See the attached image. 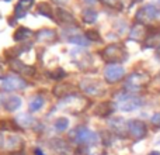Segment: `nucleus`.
<instances>
[{"label":"nucleus","mask_w":160,"mask_h":155,"mask_svg":"<svg viewBox=\"0 0 160 155\" xmlns=\"http://www.w3.org/2000/svg\"><path fill=\"white\" fill-rule=\"evenodd\" d=\"M70 138L73 142H76L78 145L86 147V145H94L98 144L100 137L96 131L90 130L87 127H78L70 133Z\"/></svg>","instance_id":"obj_1"},{"label":"nucleus","mask_w":160,"mask_h":155,"mask_svg":"<svg viewBox=\"0 0 160 155\" xmlns=\"http://www.w3.org/2000/svg\"><path fill=\"white\" fill-rule=\"evenodd\" d=\"M149 80H150V76L148 75V73L133 72L127 76L124 88H125V90H127V93L136 94L141 90H143V88L149 83Z\"/></svg>","instance_id":"obj_2"},{"label":"nucleus","mask_w":160,"mask_h":155,"mask_svg":"<svg viewBox=\"0 0 160 155\" xmlns=\"http://www.w3.org/2000/svg\"><path fill=\"white\" fill-rule=\"evenodd\" d=\"M101 56L108 65H117L127 59V50L121 44H110L102 50Z\"/></svg>","instance_id":"obj_3"},{"label":"nucleus","mask_w":160,"mask_h":155,"mask_svg":"<svg viewBox=\"0 0 160 155\" xmlns=\"http://www.w3.org/2000/svg\"><path fill=\"white\" fill-rule=\"evenodd\" d=\"M143 103L145 100L141 96H136V94L132 93H124L117 97V109L121 111H125V113L138 110L143 106Z\"/></svg>","instance_id":"obj_4"},{"label":"nucleus","mask_w":160,"mask_h":155,"mask_svg":"<svg viewBox=\"0 0 160 155\" xmlns=\"http://www.w3.org/2000/svg\"><path fill=\"white\" fill-rule=\"evenodd\" d=\"M79 88L83 93H86L87 96H91V97L102 96V93L105 92L102 83L100 82V80H96V79H83V80H80Z\"/></svg>","instance_id":"obj_5"},{"label":"nucleus","mask_w":160,"mask_h":155,"mask_svg":"<svg viewBox=\"0 0 160 155\" xmlns=\"http://www.w3.org/2000/svg\"><path fill=\"white\" fill-rule=\"evenodd\" d=\"M127 127H128V137L136 140H143L148 136V126L145 124L142 120H128L127 121Z\"/></svg>","instance_id":"obj_6"},{"label":"nucleus","mask_w":160,"mask_h":155,"mask_svg":"<svg viewBox=\"0 0 160 155\" xmlns=\"http://www.w3.org/2000/svg\"><path fill=\"white\" fill-rule=\"evenodd\" d=\"M160 14V10L156 6L153 4H146L143 7H141L135 14V19L139 24H146V23H150L153 21L155 19H158Z\"/></svg>","instance_id":"obj_7"},{"label":"nucleus","mask_w":160,"mask_h":155,"mask_svg":"<svg viewBox=\"0 0 160 155\" xmlns=\"http://www.w3.org/2000/svg\"><path fill=\"white\" fill-rule=\"evenodd\" d=\"M124 75H125V69L121 65H107V68L104 69V79L110 85L119 82L124 78Z\"/></svg>","instance_id":"obj_8"},{"label":"nucleus","mask_w":160,"mask_h":155,"mask_svg":"<svg viewBox=\"0 0 160 155\" xmlns=\"http://www.w3.org/2000/svg\"><path fill=\"white\" fill-rule=\"evenodd\" d=\"M25 80L21 79L18 76H7L2 80V88L6 92H16V90H21L25 88Z\"/></svg>","instance_id":"obj_9"},{"label":"nucleus","mask_w":160,"mask_h":155,"mask_svg":"<svg viewBox=\"0 0 160 155\" xmlns=\"http://www.w3.org/2000/svg\"><path fill=\"white\" fill-rule=\"evenodd\" d=\"M110 124V128L112 131L114 136H118V137H128V127H127V121L121 117H114L108 121Z\"/></svg>","instance_id":"obj_10"},{"label":"nucleus","mask_w":160,"mask_h":155,"mask_svg":"<svg viewBox=\"0 0 160 155\" xmlns=\"http://www.w3.org/2000/svg\"><path fill=\"white\" fill-rule=\"evenodd\" d=\"M55 16H56V23H59L61 25H72V24H76V20H75V16H73L70 11H68L66 8H62V7H58L55 10Z\"/></svg>","instance_id":"obj_11"},{"label":"nucleus","mask_w":160,"mask_h":155,"mask_svg":"<svg viewBox=\"0 0 160 155\" xmlns=\"http://www.w3.org/2000/svg\"><path fill=\"white\" fill-rule=\"evenodd\" d=\"M35 0H18V3L14 7V17L16 19H22L27 16V13L32 8Z\"/></svg>","instance_id":"obj_12"},{"label":"nucleus","mask_w":160,"mask_h":155,"mask_svg":"<svg viewBox=\"0 0 160 155\" xmlns=\"http://www.w3.org/2000/svg\"><path fill=\"white\" fill-rule=\"evenodd\" d=\"M35 38L38 41L47 42V44H52L58 40V34H56L55 30H51V28H42V30H38L35 33Z\"/></svg>","instance_id":"obj_13"},{"label":"nucleus","mask_w":160,"mask_h":155,"mask_svg":"<svg viewBox=\"0 0 160 155\" xmlns=\"http://www.w3.org/2000/svg\"><path fill=\"white\" fill-rule=\"evenodd\" d=\"M51 145H52V150H55L56 155H73V151H72V148H70V145L61 138L52 140Z\"/></svg>","instance_id":"obj_14"},{"label":"nucleus","mask_w":160,"mask_h":155,"mask_svg":"<svg viewBox=\"0 0 160 155\" xmlns=\"http://www.w3.org/2000/svg\"><path fill=\"white\" fill-rule=\"evenodd\" d=\"M146 35H148L146 27H145L143 24H139V23L133 25L131 33H129V38L132 40V41H138V42L145 41V40H146Z\"/></svg>","instance_id":"obj_15"},{"label":"nucleus","mask_w":160,"mask_h":155,"mask_svg":"<svg viewBox=\"0 0 160 155\" xmlns=\"http://www.w3.org/2000/svg\"><path fill=\"white\" fill-rule=\"evenodd\" d=\"M146 30H148V35H146V40H145V47H149V48L156 47L160 41V28L149 27Z\"/></svg>","instance_id":"obj_16"},{"label":"nucleus","mask_w":160,"mask_h":155,"mask_svg":"<svg viewBox=\"0 0 160 155\" xmlns=\"http://www.w3.org/2000/svg\"><path fill=\"white\" fill-rule=\"evenodd\" d=\"M72 89H73V86L69 85V83H56L52 89V93L56 97H69L72 94H75V93H70Z\"/></svg>","instance_id":"obj_17"},{"label":"nucleus","mask_w":160,"mask_h":155,"mask_svg":"<svg viewBox=\"0 0 160 155\" xmlns=\"http://www.w3.org/2000/svg\"><path fill=\"white\" fill-rule=\"evenodd\" d=\"M22 147H24V141H22V138L18 137V136L8 137L4 142V148L8 150V151H16L17 152V151H20Z\"/></svg>","instance_id":"obj_18"},{"label":"nucleus","mask_w":160,"mask_h":155,"mask_svg":"<svg viewBox=\"0 0 160 155\" xmlns=\"http://www.w3.org/2000/svg\"><path fill=\"white\" fill-rule=\"evenodd\" d=\"M114 113V106L112 103L110 102H104V103H100V104L96 106L94 109V114L97 117H108Z\"/></svg>","instance_id":"obj_19"},{"label":"nucleus","mask_w":160,"mask_h":155,"mask_svg":"<svg viewBox=\"0 0 160 155\" xmlns=\"http://www.w3.org/2000/svg\"><path fill=\"white\" fill-rule=\"evenodd\" d=\"M11 68H13V71H16L18 73H24V75H32L35 72L34 67H28V65L22 64L21 61H18V59H13L11 61Z\"/></svg>","instance_id":"obj_20"},{"label":"nucleus","mask_w":160,"mask_h":155,"mask_svg":"<svg viewBox=\"0 0 160 155\" xmlns=\"http://www.w3.org/2000/svg\"><path fill=\"white\" fill-rule=\"evenodd\" d=\"M14 121L17 123V126H18L20 128H27V127H31V126L35 123V119L31 117L30 114H27V113H22V114H18Z\"/></svg>","instance_id":"obj_21"},{"label":"nucleus","mask_w":160,"mask_h":155,"mask_svg":"<svg viewBox=\"0 0 160 155\" xmlns=\"http://www.w3.org/2000/svg\"><path fill=\"white\" fill-rule=\"evenodd\" d=\"M44 104H45L44 97H42L41 94H37V96H34L32 99L30 100V104H28V110H30L31 113H37V111L41 110Z\"/></svg>","instance_id":"obj_22"},{"label":"nucleus","mask_w":160,"mask_h":155,"mask_svg":"<svg viewBox=\"0 0 160 155\" xmlns=\"http://www.w3.org/2000/svg\"><path fill=\"white\" fill-rule=\"evenodd\" d=\"M21 106V99L18 96H10L7 100H4V109L7 111H16Z\"/></svg>","instance_id":"obj_23"},{"label":"nucleus","mask_w":160,"mask_h":155,"mask_svg":"<svg viewBox=\"0 0 160 155\" xmlns=\"http://www.w3.org/2000/svg\"><path fill=\"white\" fill-rule=\"evenodd\" d=\"M32 34L34 33L30 30V28H27V27H18L16 30V33H14L13 38L16 40V41H24V40L30 38Z\"/></svg>","instance_id":"obj_24"},{"label":"nucleus","mask_w":160,"mask_h":155,"mask_svg":"<svg viewBox=\"0 0 160 155\" xmlns=\"http://www.w3.org/2000/svg\"><path fill=\"white\" fill-rule=\"evenodd\" d=\"M82 20L87 24H94L97 21V11L93 8H86L82 13Z\"/></svg>","instance_id":"obj_25"},{"label":"nucleus","mask_w":160,"mask_h":155,"mask_svg":"<svg viewBox=\"0 0 160 155\" xmlns=\"http://www.w3.org/2000/svg\"><path fill=\"white\" fill-rule=\"evenodd\" d=\"M53 127H55V130L58 131V133H63V131H66L68 128H69V119H66V117H59V119L55 120Z\"/></svg>","instance_id":"obj_26"},{"label":"nucleus","mask_w":160,"mask_h":155,"mask_svg":"<svg viewBox=\"0 0 160 155\" xmlns=\"http://www.w3.org/2000/svg\"><path fill=\"white\" fill-rule=\"evenodd\" d=\"M82 154L83 155H102V150L98 147L97 144L94 145H86V147H82Z\"/></svg>","instance_id":"obj_27"},{"label":"nucleus","mask_w":160,"mask_h":155,"mask_svg":"<svg viewBox=\"0 0 160 155\" xmlns=\"http://www.w3.org/2000/svg\"><path fill=\"white\" fill-rule=\"evenodd\" d=\"M37 8H38L39 14L53 20V13H52V8H51V4H48V3H39V4L37 6Z\"/></svg>","instance_id":"obj_28"},{"label":"nucleus","mask_w":160,"mask_h":155,"mask_svg":"<svg viewBox=\"0 0 160 155\" xmlns=\"http://www.w3.org/2000/svg\"><path fill=\"white\" fill-rule=\"evenodd\" d=\"M68 41L72 42V44H76V45H83V47H86V45H88V40L86 38V37L83 35H70L68 37Z\"/></svg>","instance_id":"obj_29"},{"label":"nucleus","mask_w":160,"mask_h":155,"mask_svg":"<svg viewBox=\"0 0 160 155\" xmlns=\"http://www.w3.org/2000/svg\"><path fill=\"white\" fill-rule=\"evenodd\" d=\"M86 38L88 40V41H101V35H100L98 31L96 30H87L86 31Z\"/></svg>","instance_id":"obj_30"},{"label":"nucleus","mask_w":160,"mask_h":155,"mask_svg":"<svg viewBox=\"0 0 160 155\" xmlns=\"http://www.w3.org/2000/svg\"><path fill=\"white\" fill-rule=\"evenodd\" d=\"M66 75L68 73L65 72L63 69H55V71H52V72L49 73V76L52 78V79H55V80H61V79H63V78H66Z\"/></svg>","instance_id":"obj_31"},{"label":"nucleus","mask_w":160,"mask_h":155,"mask_svg":"<svg viewBox=\"0 0 160 155\" xmlns=\"http://www.w3.org/2000/svg\"><path fill=\"white\" fill-rule=\"evenodd\" d=\"M102 4H105L107 7H112V8H121L122 3L121 0H101Z\"/></svg>","instance_id":"obj_32"},{"label":"nucleus","mask_w":160,"mask_h":155,"mask_svg":"<svg viewBox=\"0 0 160 155\" xmlns=\"http://www.w3.org/2000/svg\"><path fill=\"white\" fill-rule=\"evenodd\" d=\"M150 123H152L155 127H159L160 128V111L159 113H155L152 116V119H150Z\"/></svg>","instance_id":"obj_33"},{"label":"nucleus","mask_w":160,"mask_h":155,"mask_svg":"<svg viewBox=\"0 0 160 155\" xmlns=\"http://www.w3.org/2000/svg\"><path fill=\"white\" fill-rule=\"evenodd\" d=\"M34 154H35V155H45L44 152H42L41 148H35V150H34Z\"/></svg>","instance_id":"obj_34"},{"label":"nucleus","mask_w":160,"mask_h":155,"mask_svg":"<svg viewBox=\"0 0 160 155\" xmlns=\"http://www.w3.org/2000/svg\"><path fill=\"white\" fill-rule=\"evenodd\" d=\"M149 155H160L159 151H152V152H149Z\"/></svg>","instance_id":"obj_35"},{"label":"nucleus","mask_w":160,"mask_h":155,"mask_svg":"<svg viewBox=\"0 0 160 155\" xmlns=\"http://www.w3.org/2000/svg\"><path fill=\"white\" fill-rule=\"evenodd\" d=\"M156 54H158V58H159V59H160V47H159V48H158V52H156Z\"/></svg>","instance_id":"obj_36"},{"label":"nucleus","mask_w":160,"mask_h":155,"mask_svg":"<svg viewBox=\"0 0 160 155\" xmlns=\"http://www.w3.org/2000/svg\"><path fill=\"white\" fill-rule=\"evenodd\" d=\"M4 2H10V0H4Z\"/></svg>","instance_id":"obj_37"}]
</instances>
